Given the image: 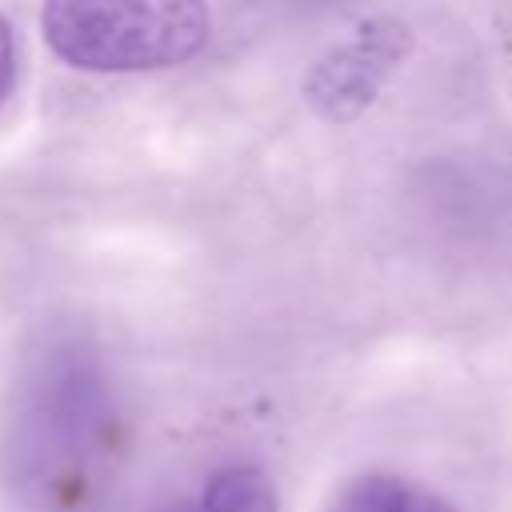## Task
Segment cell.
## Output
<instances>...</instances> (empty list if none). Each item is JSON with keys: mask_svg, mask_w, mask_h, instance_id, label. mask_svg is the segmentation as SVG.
I'll list each match as a JSON object with an SVG mask.
<instances>
[{"mask_svg": "<svg viewBox=\"0 0 512 512\" xmlns=\"http://www.w3.org/2000/svg\"><path fill=\"white\" fill-rule=\"evenodd\" d=\"M40 32L80 72H160L208 44L212 16L208 0H44Z\"/></svg>", "mask_w": 512, "mask_h": 512, "instance_id": "obj_1", "label": "cell"}, {"mask_svg": "<svg viewBox=\"0 0 512 512\" xmlns=\"http://www.w3.org/2000/svg\"><path fill=\"white\" fill-rule=\"evenodd\" d=\"M172 512H280L276 484L256 464H228L208 476V484Z\"/></svg>", "mask_w": 512, "mask_h": 512, "instance_id": "obj_2", "label": "cell"}, {"mask_svg": "<svg viewBox=\"0 0 512 512\" xmlns=\"http://www.w3.org/2000/svg\"><path fill=\"white\" fill-rule=\"evenodd\" d=\"M332 512H452V504L428 492L424 484L376 472V476H360L356 484H348Z\"/></svg>", "mask_w": 512, "mask_h": 512, "instance_id": "obj_3", "label": "cell"}, {"mask_svg": "<svg viewBox=\"0 0 512 512\" xmlns=\"http://www.w3.org/2000/svg\"><path fill=\"white\" fill-rule=\"evenodd\" d=\"M16 84V40H12V24L0 16V104Z\"/></svg>", "mask_w": 512, "mask_h": 512, "instance_id": "obj_4", "label": "cell"}]
</instances>
